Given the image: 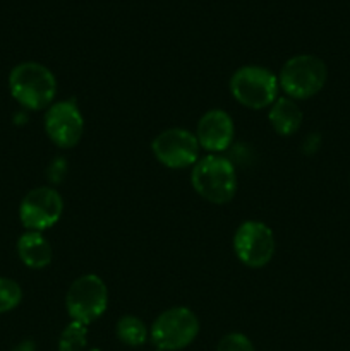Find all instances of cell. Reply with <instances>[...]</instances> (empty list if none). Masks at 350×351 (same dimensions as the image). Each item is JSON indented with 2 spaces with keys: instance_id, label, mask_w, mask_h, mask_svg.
I'll list each match as a JSON object with an SVG mask.
<instances>
[{
  "instance_id": "obj_18",
  "label": "cell",
  "mask_w": 350,
  "mask_h": 351,
  "mask_svg": "<svg viewBox=\"0 0 350 351\" xmlns=\"http://www.w3.org/2000/svg\"><path fill=\"white\" fill-rule=\"evenodd\" d=\"M65 170H67V167H65L64 160L51 161L50 168H48V178L54 182H58L60 180V177H64L65 175Z\"/></svg>"
},
{
  "instance_id": "obj_5",
  "label": "cell",
  "mask_w": 350,
  "mask_h": 351,
  "mask_svg": "<svg viewBox=\"0 0 350 351\" xmlns=\"http://www.w3.org/2000/svg\"><path fill=\"white\" fill-rule=\"evenodd\" d=\"M199 335V319L191 308L172 307L161 312L150 328V339L160 351L187 348Z\"/></svg>"
},
{
  "instance_id": "obj_2",
  "label": "cell",
  "mask_w": 350,
  "mask_h": 351,
  "mask_svg": "<svg viewBox=\"0 0 350 351\" xmlns=\"http://www.w3.org/2000/svg\"><path fill=\"white\" fill-rule=\"evenodd\" d=\"M191 184L205 201L211 204H226L237 192L235 167L220 154L199 158L192 167Z\"/></svg>"
},
{
  "instance_id": "obj_20",
  "label": "cell",
  "mask_w": 350,
  "mask_h": 351,
  "mask_svg": "<svg viewBox=\"0 0 350 351\" xmlns=\"http://www.w3.org/2000/svg\"><path fill=\"white\" fill-rule=\"evenodd\" d=\"M91 351H100V350H96V348H95V350H91Z\"/></svg>"
},
{
  "instance_id": "obj_15",
  "label": "cell",
  "mask_w": 350,
  "mask_h": 351,
  "mask_svg": "<svg viewBox=\"0 0 350 351\" xmlns=\"http://www.w3.org/2000/svg\"><path fill=\"white\" fill-rule=\"evenodd\" d=\"M88 345V326L72 321L58 338V351H82Z\"/></svg>"
},
{
  "instance_id": "obj_16",
  "label": "cell",
  "mask_w": 350,
  "mask_h": 351,
  "mask_svg": "<svg viewBox=\"0 0 350 351\" xmlns=\"http://www.w3.org/2000/svg\"><path fill=\"white\" fill-rule=\"evenodd\" d=\"M23 300V290L19 283L10 278L0 276V314L14 311Z\"/></svg>"
},
{
  "instance_id": "obj_7",
  "label": "cell",
  "mask_w": 350,
  "mask_h": 351,
  "mask_svg": "<svg viewBox=\"0 0 350 351\" xmlns=\"http://www.w3.org/2000/svg\"><path fill=\"white\" fill-rule=\"evenodd\" d=\"M151 151L158 163L172 170H184L194 167L201 156V146L196 134L185 129H167L158 134L151 143Z\"/></svg>"
},
{
  "instance_id": "obj_9",
  "label": "cell",
  "mask_w": 350,
  "mask_h": 351,
  "mask_svg": "<svg viewBox=\"0 0 350 351\" xmlns=\"http://www.w3.org/2000/svg\"><path fill=\"white\" fill-rule=\"evenodd\" d=\"M64 213L62 195L51 187H36L27 192L19 204V219L27 232L51 228Z\"/></svg>"
},
{
  "instance_id": "obj_19",
  "label": "cell",
  "mask_w": 350,
  "mask_h": 351,
  "mask_svg": "<svg viewBox=\"0 0 350 351\" xmlns=\"http://www.w3.org/2000/svg\"><path fill=\"white\" fill-rule=\"evenodd\" d=\"M12 351H36V345H34L31 339H24V341L19 343V345L14 346Z\"/></svg>"
},
{
  "instance_id": "obj_4",
  "label": "cell",
  "mask_w": 350,
  "mask_h": 351,
  "mask_svg": "<svg viewBox=\"0 0 350 351\" xmlns=\"http://www.w3.org/2000/svg\"><path fill=\"white\" fill-rule=\"evenodd\" d=\"M278 75L263 65H244L230 77V93L246 108H270L278 99Z\"/></svg>"
},
{
  "instance_id": "obj_6",
  "label": "cell",
  "mask_w": 350,
  "mask_h": 351,
  "mask_svg": "<svg viewBox=\"0 0 350 351\" xmlns=\"http://www.w3.org/2000/svg\"><path fill=\"white\" fill-rule=\"evenodd\" d=\"M65 307L72 321L89 326L98 321L108 307V290L105 281L96 274L79 276L69 287L65 295Z\"/></svg>"
},
{
  "instance_id": "obj_13",
  "label": "cell",
  "mask_w": 350,
  "mask_h": 351,
  "mask_svg": "<svg viewBox=\"0 0 350 351\" xmlns=\"http://www.w3.org/2000/svg\"><path fill=\"white\" fill-rule=\"evenodd\" d=\"M268 119H270L271 127L277 134L280 136H294L302 125V115L301 108L295 103V99L288 98H278L273 105L270 106V113H268Z\"/></svg>"
},
{
  "instance_id": "obj_17",
  "label": "cell",
  "mask_w": 350,
  "mask_h": 351,
  "mask_svg": "<svg viewBox=\"0 0 350 351\" xmlns=\"http://www.w3.org/2000/svg\"><path fill=\"white\" fill-rule=\"evenodd\" d=\"M215 351H256L254 343L242 332H230L225 335L216 345Z\"/></svg>"
},
{
  "instance_id": "obj_11",
  "label": "cell",
  "mask_w": 350,
  "mask_h": 351,
  "mask_svg": "<svg viewBox=\"0 0 350 351\" xmlns=\"http://www.w3.org/2000/svg\"><path fill=\"white\" fill-rule=\"evenodd\" d=\"M235 134L233 120L225 110L213 108L199 119L196 137L201 149L209 154H220L230 147Z\"/></svg>"
},
{
  "instance_id": "obj_10",
  "label": "cell",
  "mask_w": 350,
  "mask_h": 351,
  "mask_svg": "<svg viewBox=\"0 0 350 351\" xmlns=\"http://www.w3.org/2000/svg\"><path fill=\"white\" fill-rule=\"evenodd\" d=\"M45 132L58 147H74L84 132V119L74 101L54 103L45 113Z\"/></svg>"
},
{
  "instance_id": "obj_1",
  "label": "cell",
  "mask_w": 350,
  "mask_h": 351,
  "mask_svg": "<svg viewBox=\"0 0 350 351\" xmlns=\"http://www.w3.org/2000/svg\"><path fill=\"white\" fill-rule=\"evenodd\" d=\"M9 91L23 108H50L57 95V79L43 64L21 62L9 74Z\"/></svg>"
},
{
  "instance_id": "obj_12",
  "label": "cell",
  "mask_w": 350,
  "mask_h": 351,
  "mask_svg": "<svg viewBox=\"0 0 350 351\" xmlns=\"http://www.w3.org/2000/svg\"><path fill=\"white\" fill-rule=\"evenodd\" d=\"M17 256L24 266L43 269L51 263V245L41 232H26L17 240Z\"/></svg>"
},
{
  "instance_id": "obj_3",
  "label": "cell",
  "mask_w": 350,
  "mask_h": 351,
  "mask_svg": "<svg viewBox=\"0 0 350 351\" xmlns=\"http://www.w3.org/2000/svg\"><path fill=\"white\" fill-rule=\"evenodd\" d=\"M328 69L319 57L301 53L288 58L278 74L280 89L292 99H309L326 84Z\"/></svg>"
},
{
  "instance_id": "obj_8",
  "label": "cell",
  "mask_w": 350,
  "mask_h": 351,
  "mask_svg": "<svg viewBox=\"0 0 350 351\" xmlns=\"http://www.w3.org/2000/svg\"><path fill=\"white\" fill-rule=\"evenodd\" d=\"M233 252L244 266H266L275 256L273 232L263 221H244L233 235Z\"/></svg>"
},
{
  "instance_id": "obj_14",
  "label": "cell",
  "mask_w": 350,
  "mask_h": 351,
  "mask_svg": "<svg viewBox=\"0 0 350 351\" xmlns=\"http://www.w3.org/2000/svg\"><path fill=\"white\" fill-rule=\"evenodd\" d=\"M115 335L117 339L120 343H124L126 346H130V348H139L150 338V329L146 328L143 321L136 315H124L117 321L115 326Z\"/></svg>"
}]
</instances>
